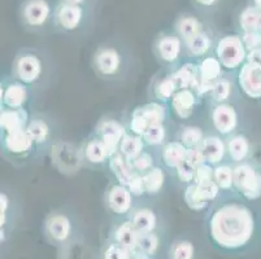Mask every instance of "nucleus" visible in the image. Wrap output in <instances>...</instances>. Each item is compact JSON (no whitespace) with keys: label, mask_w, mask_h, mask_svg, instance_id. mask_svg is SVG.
Returning a JSON list of instances; mask_svg holds the SVG:
<instances>
[{"label":"nucleus","mask_w":261,"mask_h":259,"mask_svg":"<svg viewBox=\"0 0 261 259\" xmlns=\"http://www.w3.org/2000/svg\"><path fill=\"white\" fill-rule=\"evenodd\" d=\"M49 156L52 157L54 166L65 175L74 174L82 166L80 156V146H74L69 141H60L52 148Z\"/></svg>","instance_id":"a211bd4d"},{"label":"nucleus","mask_w":261,"mask_h":259,"mask_svg":"<svg viewBox=\"0 0 261 259\" xmlns=\"http://www.w3.org/2000/svg\"><path fill=\"white\" fill-rule=\"evenodd\" d=\"M80 156L82 166L91 171L108 170L109 153L108 148L99 136L91 132L84 141L80 144Z\"/></svg>","instance_id":"2eb2a0df"},{"label":"nucleus","mask_w":261,"mask_h":259,"mask_svg":"<svg viewBox=\"0 0 261 259\" xmlns=\"http://www.w3.org/2000/svg\"><path fill=\"white\" fill-rule=\"evenodd\" d=\"M208 121L212 132L226 139L239 131L241 116L234 103L208 104Z\"/></svg>","instance_id":"f8f14e48"},{"label":"nucleus","mask_w":261,"mask_h":259,"mask_svg":"<svg viewBox=\"0 0 261 259\" xmlns=\"http://www.w3.org/2000/svg\"><path fill=\"white\" fill-rule=\"evenodd\" d=\"M195 174L196 168L192 167L189 162H182L179 165V167L174 171L173 177L175 178V180L178 182V184H181L182 187H187V185L195 183Z\"/></svg>","instance_id":"a18cd8bd"},{"label":"nucleus","mask_w":261,"mask_h":259,"mask_svg":"<svg viewBox=\"0 0 261 259\" xmlns=\"http://www.w3.org/2000/svg\"><path fill=\"white\" fill-rule=\"evenodd\" d=\"M234 194L247 203L261 199V167L252 160L234 165Z\"/></svg>","instance_id":"1a4fd4ad"},{"label":"nucleus","mask_w":261,"mask_h":259,"mask_svg":"<svg viewBox=\"0 0 261 259\" xmlns=\"http://www.w3.org/2000/svg\"><path fill=\"white\" fill-rule=\"evenodd\" d=\"M26 131L34 140L43 158L51 153L52 148L61 140V127L58 120L44 111L33 113Z\"/></svg>","instance_id":"6e6552de"},{"label":"nucleus","mask_w":261,"mask_h":259,"mask_svg":"<svg viewBox=\"0 0 261 259\" xmlns=\"http://www.w3.org/2000/svg\"><path fill=\"white\" fill-rule=\"evenodd\" d=\"M184 203L191 211L201 213L212 206V201L201 185L192 183L184 188Z\"/></svg>","instance_id":"473e14b6"},{"label":"nucleus","mask_w":261,"mask_h":259,"mask_svg":"<svg viewBox=\"0 0 261 259\" xmlns=\"http://www.w3.org/2000/svg\"><path fill=\"white\" fill-rule=\"evenodd\" d=\"M213 170L215 166L210 165L207 162H203L196 167V174H195V183L199 185H207L213 183Z\"/></svg>","instance_id":"49530a36"},{"label":"nucleus","mask_w":261,"mask_h":259,"mask_svg":"<svg viewBox=\"0 0 261 259\" xmlns=\"http://www.w3.org/2000/svg\"><path fill=\"white\" fill-rule=\"evenodd\" d=\"M37 94L38 91L11 74L3 75L0 80V106L32 110Z\"/></svg>","instance_id":"9b49d317"},{"label":"nucleus","mask_w":261,"mask_h":259,"mask_svg":"<svg viewBox=\"0 0 261 259\" xmlns=\"http://www.w3.org/2000/svg\"><path fill=\"white\" fill-rule=\"evenodd\" d=\"M134 109L146 120L149 127L155 125H168L172 117L169 104H163L159 101L149 100L148 103L135 106Z\"/></svg>","instance_id":"c756f323"},{"label":"nucleus","mask_w":261,"mask_h":259,"mask_svg":"<svg viewBox=\"0 0 261 259\" xmlns=\"http://www.w3.org/2000/svg\"><path fill=\"white\" fill-rule=\"evenodd\" d=\"M247 48L241 34H224L217 38L215 54L226 73L236 74L247 60Z\"/></svg>","instance_id":"9d476101"},{"label":"nucleus","mask_w":261,"mask_h":259,"mask_svg":"<svg viewBox=\"0 0 261 259\" xmlns=\"http://www.w3.org/2000/svg\"><path fill=\"white\" fill-rule=\"evenodd\" d=\"M107 171H109V174L112 175L115 182H118L125 185H127V183L130 182V179L135 174V171L133 170L130 161L126 160L120 152L111 156L108 163V170Z\"/></svg>","instance_id":"c9c22d12"},{"label":"nucleus","mask_w":261,"mask_h":259,"mask_svg":"<svg viewBox=\"0 0 261 259\" xmlns=\"http://www.w3.org/2000/svg\"><path fill=\"white\" fill-rule=\"evenodd\" d=\"M168 172L161 165L155 166L153 168L146 172L143 177L144 188H146V197H156L161 194L167 187Z\"/></svg>","instance_id":"f704fd0d"},{"label":"nucleus","mask_w":261,"mask_h":259,"mask_svg":"<svg viewBox=\"0 0 261 259\" xmlns=\"http://www.w3.org/2000/svg\"><path fill=\"white\" fill-rule=\"evenodd\" d=\"M260 16L261 12L257 11L255 7L250 6L244 7L238 14L237 18V23H238L239 32L247 33V32H256L258 30V23H260Z\"/></svg>","instance_id":"a19ab883"},{"label":"nucleus","mask_w":261,"mask_h":259,"mask_svg":"<svg viewBox=\"0 0 261 259\" xmlns=\"http://www.w3.org/2000/svg\"><path fill=\"white\" fill-rule=\"evenodd\" d=\"M236 78L239 91L248 99H261V69L244 63L236 73Z\"/></svg>","instance_id":"4be33fe9"},{"label":"nucleus","mask_w":261,"mask_h":259,"mask_svg":"<svg viewBox=\"0 0 261 259\" xmlns=\"http://www.w3.org/2000/svg\"><path fill=\"white\" fill-rule=\"evenodd\" d=\"M232 73H226L221 79L213 85L210 96L207 97L208 104H222V103H234L232 99L236 96L238 84L237 78L231 77Z\"/></svg>","instance_id":"2f4dec72"},{"label":"nucleus","mask_w":261,"mask_h":259,"mask_svg":"<svg viewBox=\"0 0 261 259\" xmlns=\"http://www.w3.org/2000/svg\"><path fill=\"white\" fill-rule=\"evenodd\" d=\"M186 162H189L192 167H198L199 165H201L204 161V157L201 154L200 149H187V154H186Z\"/></svg>","instance_id":"603ef678"},{"label":"nucleus","mask_w":261,"mask_h":259,"mask_svg":"<svg viewBox=\"0 0 261 259\" xmlns=\"http://www.w3.org/2000/svg\"><path fill=\"white\" fill-rule=\"evenodd\" d=\"M169 256L170 259H194L195 246L189 240H177L173 242Z\"/></svg>","instance_id":"37998d69"},{"label":"nucleus","mask_w":261,"mask_h":259,"mask_svg":"<svg viewBox=\"0 0 261 259\" xmlns=\"http://www.w3.org/2000/svg\"><path fill=\"white\" fill-rule=\"evenodd\" d=\"M127 188L130 189L133 196L135 197V199H142L143 197H146V188H144V182L143 177L141 174H137L135 172L134 177L130 179V182L127 183Z\"/></svg>","instance_id":"09e8293b"},{"label":"nucleus","mask_w":261,"mask_h":259,"mask_svg":"<svg viewBox=\"0 0 261 259\" xmlns=\"http://www.w3.org/2000/svg\"><path fill=\"white\" fill-rule=\"evenodd\" d=\"M92 7L58 2L54 12V30L66 37H78L91 26Z\"/></svg>","instance_id":"39448f33"},{"label":"nucleus","mask_w":261,"mask_h":259,"mask_svg":"<svg viewBox=\"0 0 261 259\" xmlns=\"http://www.w3.org/2000/svg\"><path fill=\"white\" fill-rule=\"evenodd\" d=\"M178 84V89H191L195 91L199 84V68L198 63L186 60L172 71Z\"/></svg>","instance_id":"72a5a7b5"},{"label":"nucleus","mask_w":261,"mask_h":259,"mask_svg":"<svg viewBox=\"0 0 261 259\" xmlns=\"http://www.w3.org/2000/svg\"><path fill=\"white\" fill-rule=\"evenodd\" d=\"M135 197L133 196L127 185L121 183H109L104 189L103 203L107 211L117 218H127L135 206Z\"/></svg>","instance_id":"4468645a"},{"label":"nucleus","mask_w":261,"mask_h":259,"mask_svg":"<svg viewBox=\"0 0 261 259\" xmlns=\"http://www.w3.org/2000/svg\"><path fill=\"white\" fill-rule=\"evenodd\" d=\"M146 147L153 151H160L170 139L169 123L168 125H155L148 127L143 136Z\"/></svg>","instance_id":"4c0bfd02"},{"label":"nucleus","mask_w":261,"mask_h":259,"mask_svg":"<svg viewBox=\"0 0 261 259\" xmlns=\"http://www.w3.org/2000/svg\"><path fill=\"white\" fill-rule=\"evenodd\" d=\"M199 149H200L201 154H203L204 161L210 163V165L217 166L227 161L225 137L220 136L216 132H207Z\"/></svg>","instance_id":"393cba45"},{"label":"nucleus","mask_w":261,"mask_h":259,"mask_svg":"<svg viewBox=\"0 0 261 259\" xmlns=\"http://www.w3.org/2000/svg\"><path fill=\"white\" fill-rule=\"evenodd\" d=\"M130 163H132L133 170H134L137 174L144 175L146 172H148L151 168L160 165V161H159V151H153V149L147 148L146 151L142 152L137 158L130 161Z\"/></svg>","instance_id":"79ce46f5"},{"label":"nucleus","mask_w":261,"mask_h":259,"mask_svg":"<svg viewBox=\"0 0 261 259\" xmlns=\"http://www.w3.org/2000/svg\"><path fill=\"white\" fill-rule=\"evenodd\" d=\"M146 149L147 147L143 137L126 132V135L123 136L122 141H121L118 152H120L126 160L133 161L134 158H137L142 152L146 151Z\"/></svg>","instance_id":"ea45409f"},{"label":"nucleus","mask_w":261,"mask_h":259,"mask_svg":"<svg viewBox=\"0 0 261 259\" xmlns=\"http://www.w3.org/2000/svg\"><path fill=\"white\" fill-rule=\"evenodd\" d=\"M217 38L218 37L213 32V28L211 26H207L203 32L199 33L196 37H194L185 44L186 46L187 60H192L198 63L204 57L213 54Z\"/></svg>","instance_id":"412c9836"},{"label":"nucleus","mask_w":261,"mask_h":259,"mask_svg":"<svg viewBox=\"0 0 261 259\" xmlns=\"http://www.w3.org/2000/svg\"><path fill=\"white\" fill-rule=\"evenodd\" d=\"M198 68L199 84L195 92L201 99H207L212 91L213 85L226 74V71L224 70L221 63L218 61L215 54L204 57L200 61H198Z\"/></svg>","instance_id":"f3484780"},{"label":"nucleus","mask_w":261,"mask_h":259,"mask_svg":"<svg viewBox=\"0 0 261 259\" xmlns=\"http://www.w3.org/2000/svg\"><path fill=\"white\" fill-rule=\"evenodd\" d=\"M242 35L244 46H246L247 51H253V49L261 48V32L256 30V32H247V33H239Z\"/></svg>","instance_id":"8fccbe9b"},{"label":"nucleus","mask_w":261,"mask_h":259,"mask_svg":"<svg viewBox=\"0 0 261 259\" xmlns=\"http://www.w3.org/2000/svg\"><path fill=\"white\" fill-rule=\"evenodd\" d=\"M251 6L255 7L257 11L261 12V0H251Z\"/></svg>","instance_id":"4d7b16f0"},{"label":"nucleus","mask_w":261,"mask_h":259,"mask_svg":"<svg viewBox=\"0 0 261 259\" xmlns=\"http://www.w3.org/2000/svg\"><path fill=\"white\" fill-rule=\"evenodd\" d=\"M96 136L100 137L103 142L108 148L111 156L117 153L120 144L122 141L123 136L126 135V125L125 120L115 117V116H104L96 122L94 130H92Z\"/></svg>","instance_id":"dca6fc26"},{"label":"nucleus","mask_w":261,"mask_h":259,"mask_svg":"<svg viewBox=\"0 0 261 259\" xmlns=\"http://www.w3.org/2000/svg\"><path fill=\"white\" fill-rule=\"evenodd\" d=\"M258 30L261 32V16H260V23H258Z\"/></svg>","instance_id":"13d9d810"},{"label":"nucleus","mask_w":261,"mask_h":259,"mask_svg":"<svg viewBox=\"0 0 261 259\" xmlns=\"http://www.w3.org/2000/svg\"><path fill=\"white\" fill-rule=\"evenodd\" d=\"M55 6L51 0H22L18 7L21 26L32 34H44L54 30Z\"/></svg>","instance_id":"423d86ee"},{"label":"nucleus","mask_w":261,"mask_h":259,"mask_svg":"<svg viewBox=\"0 0 261 259\" xmlns=\"http://www.w3.org/2000/svg\"><path fill=\"white\" fill-rule=\"evenodd\" d=\"M207 132L198 125H182L175 130L174 139L181 142L186 149H198Z\"/></svg>","instance_id":"e433bc0d"},{"label":"nucleus","mask_w":261,"mask_h":259,"mask_svg":"<svg viewBox=\"0 0 261 259\" xmlns=\"http://www.w3.org/2000/svg\"><path fill=\"white\" fill-rule=\"evenodd\" d=\"M43 231L47 239L55 245H64L75 232V222L72 211L66 208L55 209L43 222Z\"/></svg>","instance_id":"ddd939ff"},{"label":"nucleus","mask_w":261,"mask_h":259,"mask_svg":"<svg viewBox=\"0 0 261 259\" xmlns=\"http://www.w3.org/2000/svg\"><path fill=\"white\" fill-rule=\"evenodd\" d=\"M226 141L227 161L232 165L250 161L253 153V144L244 132L238 131L225 139Z\"/></svg>","instance_id":"b1692460"},{"label":"nucleus","mask_w":261,"mask_h":259,"mask_svg":"<svg viewBox=\"0 0 261 259\" xmlns=\"http://www.w3.org/2000/svg\"><path fill=\"white\" fill-rule=\"evenodd\" d=\"M138 234L156 232L159 227V214L155 209L147 205H135L127 217Z\"/></svg>","instance_id":"c85d7f7f"},{"label":"nucleus","mask_w":261,"mask_h":259,"mask_svg":"<svg viewBox=\"0 0 261 259\" xmlns=\"http://www.w3.org/2000/svg\"><path fill=\"white\" fill-rule=\"evenodd\" d=\"M246 63H248L250 65L255 66V68L261 69V48L247 52Z\"/></svg>","instance_id":"864d4df0"},{"label":"nucleus","mask_w":261,"mask_h":259,"mask_svg":"<svg viewBox=\"0 0 261 259\" xmlns=\"http://www.w3.org/2000/svg\"><path fill=\"white\" fill-rule=\"evenodd\" d=\"M11 75L30 85L35 91H43L54 75V61L46 49L23 47L18 49L11 65Z\"/></svg>","instance_id":"f03ea898"},{"label":"nucleus","mask_w":261,"mask_h":259,"mask_svg":"<svg viewBox=\"0 0 261 259\" xmlns=\"http://www.w3.org/2000/svg\"><path fill=\"white\" fill-rule=\"evenodd\" d=\"M208 235L224 250L246 248L256 232V215L247 201L234 193H224L208 209Z\"/></svg>","instance_id":"f257e3e1"},{"label":"nucleus","mask_w":261,"mask_h":259,"mask_svg":"<svg viewBox=\"0 0 261 259\" xmlns=\"http://www.w3.org/2000/svg\"><path fill=\"white\" fill-rule=\"evenodd\" d=\"M138 231L135 229L129 218H123L112 229V241L126 249L130 254L138 249Z\"/></svg>","instance_id":"7c9ffc66"},{"label":"nucleus","mask_w":261,"mask_h":259,"mask_svg":"<svg viewBox=\"0 0 261 259\" xmlns=\"http://www.w3.org/2000/svg\"><path fill=\"white\" fill-rule=\"evenodd\" d=\"M207 26L208 25L204 22L200 16L190 13V12H184V13L178 14L177 18L174 20L173 30H174L175 34L181 38L185 44H186L189 40H191L199 33L203 32Z\"/></svg>","instance_id":"bb28decb"},{"label":"nucleus","mask_w":261,"mask_h":259,"mask_svg":"<svg viewBox=\"0 0 261 259\" xmlns=\"http://www.w3.org/2000/svg\"><path fill=\"white\" fill-rule=\"evenodd\" d=\"M103 259H132V254L118 244L111 241L104 249Z\"/></svg>","instance_id":"de8ad7c7"},{"label":"nucleus","mask_w":261,"mask_h":259,"mask_svg":"<svg viewBox=\"0 0 261 259\" xmlns=\"http://www.w3.org/2000/svg\"><path fill=\"white\" fill-rule=\"evenodd\" d=\"M132 259H151V255H148V254L143 253V251H141L139 249H137L134 253H132Z\"/></svg>","instance_id":"6e6d98bb"},{"label":"nucleus","mask_w":261,"mask_h":259,"mask_svg":"<svg viewBox=\"0 0 261 259\" xmlns=\"http://www.w3.org/2000/svg\"><path fill=\"white\" fill-rule=\"evenodd\" d=\"M192 4L195 6L201 13H213L218 7L221 6L222 0H191Z\"/></svg>","instance_id":"3c124183"},{"label":"nucleus","mask_w":261,"mask_h":259,"mask_svg":"<svg viewBox=\"0 0 261 259\" xmlns=\"http://www.w3.org/2000/svg\"><path fill=\"white\" fill-rule=\"evenodd\" d=\"M152 53L161 69L174 71L187 60L186 46L174 30H164L159 33L152 43Z\"/></svg>","instance_id":"0eeeda50"},{"label":"nucleus","mask_w":261,"mask_h":259,"mask_svg":"<svg viewBox=\"0 0 261 259\" xmlns=\"http://www.w3.org/2000/svg\"><path fill=\"white\" fill-rule=\"evenodd\" d=\"M21 199L13 189L3 187L0 192V232L6 234L7 228L20 214Z\"/></svg>","instance_id":"a878e982"},{"label":"nucleus","mask_w":261,"mask_h":259,"mask_svg":"<svg viewBox=\"0 0 261 259\" xmlns=\"http://www.w3.org/2000/svg\"><path fill=\"white\" fill-rule=\"evenodd\" d=\"M2 157L15 167H26L43 160L37 144L26 130L0 135Z\"/></svg>","instance_id":"20e7f679"},{"label":"nucleus","mask_w":261,"mask_h":259,"mask_svg":"<svg viewBox=\"0 0 261 259\" xmlns=\"http://www.w3.org/2000/svg\"><path fill=\"white\" fill-rule=\"evenodd\" d=\"M186 147L182 146L181 142L173 137L159 151V161H160V165L170 175H173L174 171L179 167V165L186 161Z\"/></svg>","instance_id":"cd10ccee"},{"label":"nucleus","mask_w":261,"mask_h":259,"mask_svg":"<svg viewBox=\"0 0 261 259\" xmlns=\"http://www.w3.org/2000/svg\"><path fill=\"white\" fill-rule=\"evenodd\" d=\"M178 84L172 71L161 69L152 77L148 84V99L151 101H159L163 104H169L172 97L178 91Z\"/></svg>","instance_id":"aec40b11"},{"label":"nucleus","mask_w":261,"mask_h":259,"mask_svg":"<svg viewBox=\"0 0 261 259\" xmlns=\"http://www.w3.org/2000/svg\"><path fill=\"white\" fill-rule=\"evenodd\" d=\"M213 180L222 193H234V165L229 161L215 166Z\"/></svg>","instance_id":"58836bf2"},{"label":"nucleus","mask_w":261,"mask_h":259,"mask_svg":"<svg viewBox=\"0 0 261 259\" xmlns=\"http://www.w3.org/2000/svg\"><path fill=\"white\" fill-rule=\"evenodd\" d=\"M160 248V237L156 232H148V234H139L138 237V249L148 255H155Z\"/></svg>","instance_id":"c03bdc74"},{"label":"nucleus","mask_w":261,"mask_h":259,"mask_svg":"<svg viewBox=\"0 0 261 259\" xmlns=\"http://www.w3.org/2000/svg\"><path fill=\"white\" fill-rule=\"evenodd\" d=\"M34 111L30 109H13L0 106V135L26 130Z\"/></svg>","instance_id":"5701e85b"},{"label":"nucleus","mask_w":261,"mask_h":259,"mask_svg":"<svg viewBox=\"0 0 261 259\" xmlns=\"http://www.w3.org/2000/svg\"><path fill=\"white\" fill-rule=\"evenodd\" d=\"M201 97L191 89L178 90L172 97L169 103V108L172 114L177 120L182 122H187L194 117L201 105Z\"/></svg>","instance_id":"6ab92c4d"},{"label":"nucleus","mask_w":261,"mask_h":259,"mask_svg":"<svg viewBox=\"0 0 261 259\" xmlns=\"http://www.w3.org/2000/svg\"><path fill=\"white\" fill-rule=\"evenodd\" d=\"M134 59L123 43L109 40L101 43L91 56L94 74L106 82H122L132 73Z\"/></svg>","instance_id":"7ed1b4c3"},{"label":"nucleus","mask_w":261,"mask_h":259,"mask_svg":"<svg viewBox=\"0 0 261 259\" xmlns=\"http://www.w3.org/2000/svg\"><path fill=\"white\" fill-rule=\"evenodd\" d=\"M59 2H64V3H70V4H77V6L94 7L92 6L94 0H59Z\"/></svg>","instance_id":"5fc2aeb1"}]
</instances>
